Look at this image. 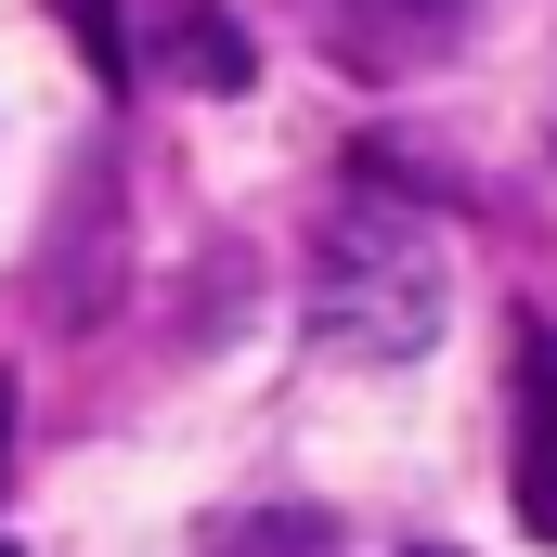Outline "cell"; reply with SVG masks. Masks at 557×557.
<instances>
[{"label":"cell","instance_id":"cell-1","mask_svg":"<svg viewBox=\"0 0 557 557\" xmlns=\"http://www.w3.org/2000/svg\"><path fill=\"white\" fill-rule=\"evenodd\" d=\"M454 311V260L403 195H350L311 234V337L337 363H416Z\"/></svg>","mask_w":557,"mask_h":557},{"label":"cell","instance_id":"cell-2","mask_svg":"<svg viewBox=\"0 0 557 557\" xmlns=\"http://www.w3.org/2000/svg\"><path fill=\"white\" fill-rule=\"evenodd\" d=\"M337 78H428L467 39V0H298Z\"/></svg>","mask_w":557,"mask_h":557},{"label":"cell","instance_id":"cell-3","mask_svg":"<svg viewBox=\"0 0 557 557\" xmlns=\"http://www.w3.org/2000/svg\"><path fill=\"white\" fill-rule=\"evenodd\" d=\"M506 493H519V532L557 545V324H519V363H506Z\"/></svg>","mask_w":557,"mask_h":557},{"label":"cell","instance_id":"cell-4","mask_svg":"<svg viewBox=\"0 0 557 557\" xmlns=\"http://www.w3.org/2000/svg\"><path fill=\"white\" fill-rule=\"evenodd\" d=\"M169 65H182L195 91H234V78H247V39H234L208 0H182V13H169Z\"/></svg>","mask_w":557,"mask_h":557},{"label":"cell","instance_id":"cell-5","mask_svg":"<svg viewBox=\"0 0 557 557\" xmlns=\"http://www.w3.org/2000/svg\"><path fill=\"white\" fill-rule=\"evenodd\" d=\"M208 557H337V532H324L311 506H260V519H221Z\"/></svg>","mask_w":557,"mask_h":557},{"label":"cell","instance_id":"cell-6","mask_svg":"<svg viewBox=\"0 0 557 557\" xmlns=\"http://www.w3.org/2000/svg\"><path fill=\"white\" fill-rule=\"evenodd\" d=\"M65 13V39L91 52V78H131V26H117V0H52Z\"/></svg>","mask_w":557,"mask_h":557},{"label":"cell","instance_id":"cell-7","mask_svg":"<svg viewBox=\"0 0 557 557\" xmlns=\"http://www.w3.org/2000/svg\"><path fill=\"white\" fill-rule=\"evenodd\" d=\"M0 557H13V545H0Z\"/></svg>","mask_w":557,"mask_h":557}]
</instances>
